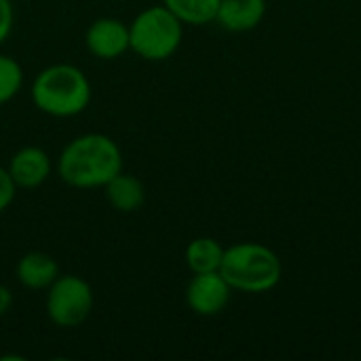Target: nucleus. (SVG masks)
Returning <instances> with one entry per match:
<instances>
[{
	"label": "nucleus",
	"instance_id": "f257e3e1",
	"mask_svg": "<svg viewBox=\"0 0 361 361\" xmlns=\"http://www.w3.org/2000/svg\"><path fill=\"white\" fill-rule=\"evenodd\" d=\"M123 171L118 144L104 133H82L66 144L57 159V176L72 188H104Z\"/></svg>",
	"mask_w": 361,
	"mask_h": 361
},
{
	"label": "nucleus",
	"instance_id": "f03ea898",
	"mask_svg": "<svg viewBox=\"0 0 361 361\" xmlns=\"http://www.w3.org/2000/svg\"><path fill=\"white\" fill-rule=\"evenodd\" d=\"M32 102L49 116L70 118L87 110L91 102V82L78 66L53 63L34 78Z\"/></svg>",
	"mask_w": 361,
	"mask_h": 361
},
{
	"label": "nucleus",
	"instance_id": "7ed1b4c3",
	"mask_svg": "<svg viewBox=\"0 0 361 361\" xmlns=\"http://www.w3.org/2000/svg\"><path fill=\"white\" fill-rule=\"evenodd\" d=\"M220 275L237 292L262 294L273 290L281 281L283 267L279 256L271 247L254 241H243L224 250Z\"/></svg>",
	"mask_w": 361,
	"mask_h": 361
},
{
	"label": "nucleus",
	"instance_id": "20e7f679",
	"mask_svg": "<svg viewBox=\"0 0 361 361\" xmlns=\"http://www.w3.org/2000/svg\"><path fill=\"white\" fill-rule=\"evenodd\" d=\"M184 23L165 6L154 4L129 23V51L146 61H165L182 44Z\"/></svg>",
	"mask_w": 361,
	"mask_h": 361
},
{
	"label": "nucleus",
	"instance_id": "39448f33",
	"mask_svg": "<svg viewBox=\"0 0 361 361\" xmlns=\"http://www.w3.org/2000/svg\"><path fill=\"white\" fill-rule=\"evenodd\" d=\"M93 311V290L78 275H59L47 288V315L59 328H76Z\"/></svg>",
	"mask_w": 361,
	"mask_h": 361
},
{
	"label": "nucleus",
	"instance_id": "423d86ee",
	"mask_svg": "<svg viewBox=\"0 0 361 361\" xmlns=\"http://www.w3.org/2000/svg\"><path fill=\"white\" fill-rule=\"evenodd\" d=\"M231 292L233 288L226 283L220 271L197 273L186 286V305L201 317H214L226 309Z\"/></svg>",
	"mask_w": 361,
	"mask_h": 361
},
{
	"label": "nucleus",
	"instance_id": "0eeeda50",
	"mask_svg": "<svg viewBox=\"0 0 361 361\" xmlns=\"http://www.w3.org/2000/svg\"><path fill=\"white\" fill-rule=\"evenodd\" d=\"M85 44L99 59H116L129 51V25L114 17H99L87 27Z\"/></svg>",
	"mask_w": 361,
	"mask_h": 361
},
{
	"label": "nucleus",
	"instance_id": "6e6552de",
	"mask_svg": "<svg viewBox=\"0 0 361 361\" xmlns=\"http://www.w3.org/2000/svg\"><path fill=\"white\" fill-rule=\"evenodd\" d=\"M17 188H38L51 176V157L38 146H25L17 150L6 165Z\"/></svg>",
	"mask_w": 361,
	"mask_h": 361
},
{
	"label": "nucleus",
	"instance_id": "1a4fd4ad",
	"mask_svg": "<svg viewBox=\"0 0 361 361\" xmlns=\"http://www.w3.org/2000/svg\"><path fill=\"white\" fill-rule=\"evenodd\" d=\"M267 13V0H220L216 21L228 32L254 30Z\"/></svg>",
	"mask_w": 361,
	"mask_h": 361
},
{
	"label": "nucleus",
	"instance_id": "9d476101",
	"mask_svg": "<svg viewBox=\"0 0 361 361\" xmlns=\"http://www.w3.org/2000/svg\"><path fill=\"white\" fill-rule=\"evenodd\" d=\"M15 275L27 290H47L59 277V267L55 258L44 252H27L17 262Z\"/></svg>",
	"mask_w": 361,
	"mask_h": 361
},
{
	"label": "nucleus",
	"instance_id": "9b49d317",
	"mask_svg": "<svg viewBox=\"0 0 361 361\" xmlns=\"http://www.w3.org/2000/svg\"><path fill=\"white\" fill-rule=\"evenodd\" d=\"M106 190V199L108 203L121 212V214H131V212H137L144 201H146V190H144V184L131 176V173H116L112 180L106 182L104 186Z\"/></svg>",
	"mask_w": 361,
	"mask_h": 361
},
{
	"label": "nucleus",
	"instance_id": "f8f14e48",
	"mask_svg": "<svg viewBox=\"0 0 361 361\" xmlns=\"http://www.w3.org/2000/svg\"><path fill=\"white\" fill-rule=\"evenodd\" d=\"M184 258H186V267L190 269L192 275L214 273V271H220V264L224 258V247L212 237H197L186 245Z\"/></svg>",
	"mask_w": 361,
	"mask_h": 361
},
{
	"label": "nucleus",
	"instance_id": "ddd939ff",
	"mask_svg": "<svg viewBox=\"0 0 361 361\" xmlns=\"http://www.w3.org/2000/svg\"><path fill=\"white\" fill-rule=\"evenodd\" d=\"M161 4H165L184 25H205L216 21L220 0H163Z\"/></svg>",
	"mask_w": 361,
	"mask_h": 361
},
{
	"label": "nucleus",
	"instance_id": "4468645a",
	"mask_svg": "<svg viewBox=\"0 0 361 361\" xmlns=\"http://www.w3.org/2000/svg\"><path fill=\"white\" fill-rule=\"evenodd\" d=\"M23 85V68L11 55L0 53V106L8 104Z\"/></svg>",
	"mask_w": 361,
	"mask_h": 361
},
{
	"label": "nucleus",
	"instance_id": "2eb2a0df",
	"mask_svg": "<svg viewBox=\"0 0 361 361\" xmlns=\"http://www.w3.org/2000/svg\"><path fill=\"white\" fill-rule=\"evenodd\" d=\"M17 197V184L13 182L6 167H0V214L6 212Z\"/></svg>",
	"mask_w": 361,
	"mask_h": 361
},
{
	"label": "nucleus",
	"instance_id": "dca6fc26",
	"mask_svg": "<svg viewBox=\"0 0 361 361\" xmlns=\"http://www.w3.org/2000/svg\"><path fill=\"white\" fill-rule=\"evenodd\" d=\"M13 21H15V11L11 0H0V44L11 36Z\"/></svg>",
	"mask_w": 361,
	"mask_h": 361
},
{
	"label": "nucleus",
	"instance_id": "f3484780",
	"mask_svg": "<svg viewBox=\"0 0 361 361\" xmlns=\"http://www.w3.org/2000/svg\"><path fill=\"white\" fill-rule=\"evenodd\" d=\"M13 307V292L6 286H0V317L6 315Z\"/></svg>",
	"mask_w": 361,
	"mask_h": 361
}]
</instances>
